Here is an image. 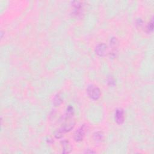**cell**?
Returning a JSON list of instances; mask_svg holds the SVG:
<instances>
[{
    "label": "cell",
    "instance_id": "obj_1",
    "mask_svg": "<svg viewBox=\"0 0 154 154\" xmlns=\"http://www.w3.org/2000/svg\"><path fill=\"white\" fill-rule=\"evenodd\" d=\"M75 122L72 121V122H69L68 124H66L60 128V129H57L54 134L55 137L56 139L62 138L65 133L70 131L73 128V127L75 126Z\"/></svg>",
    "mask_w": 154,
    "mask_h": 154
},
{
    "label": "cell",
    "instance_id": "obj_2",
    "mask_svg": "<svg viewBox=\"0 0 154 154\" xmlns=\"http://www.w3.org/2000/svg\"><path fill=\"white\" fill-rule=\"evenodd\" d=\"M87 92L89 97L93 100H98L101 96V93L100 89L94 85H89L87 89Z\"/></svg>",
    "mask_w": 154,
    "mask_h": 154
},
{
    "label": "cell",
    "instance_id": "obj_3",
    "mask_svg": "<svg viewBox=\"0 0 154 154\" xmlns=\"http://www.w3.org/2000/svg\"><path fill=\"white\" fill-rule=\"evenodd\" d=\"M87 127L86 125L81 126L78 130H77L74 134V139L76 142H81L83 140L85 134L87 132Z\"/></svg>",
    "mask_w": 154,
    "mask_h": 154
},
{
    "label": "cell",
    "instance_id": "obj_4",
    "mask_svg": "<svg viewBox=\"0 0 154 154\" xmlns=\"http://www.w3.org/2000/svg\"><path fill=\"white\" fill-rule=\"evenodd\" d=\"M110 45L111 48V51L110 52V57L112 58H115L118 54V48L119 45V42L117 38L114 37H112L110 41Z\"/></svg>",
    "mask_w": 154,
    "mask_h": 154
},
{
    "label": "cell",
    "instance_id": "obj_5",
    "mask_svg": "<svg viewBox=\"0 0 154 154\" xmlns=\"http://www.w3.org/2000/svg\"><path fill=\"white\" fill-rule=\"evenodd\" d=\"M114 120L118 124H122L124 122V111L122 108L116 110L114 114Z\"/></svg>",
    "mask_w": 154,
    "mask_h": 154
},
{
    "label": "cell",
    "instance_id": "obj_6",
    "mask_svg": "<svg viewBox=\"0 0 154 154\" xmlns=\"http://www.w3.org/2000/svg\"><path fill=\"white\" fill-rule=\"evenodd\" d=\"M107 46L104 43L98 44L95 48V52L100 57L104 56L107 53Z\"/></svg>",
    "mask_w": 154,
    "mask_h": 154
},
{
    "label": "cell",
    "instance_id": "obj_7",
    "mask_svg": "<svg viewBox=\"0 0 154 154\" xmlns=\"http://www.w3.org/2000/svg\"><path fill=\"white\" fill-rule=\"evenodd\" d=\"M62 147H63V153H69L71 152L72 150V146L70 142L68 140H63L62 142Z\"/></svg>",
    "mask_w": 154,
    "mask_h": 154
},
{
    "label": "cell",
    "instance_id": "obj_8",
    "mask_svg": "<svg viewBox=\"0 0 154 154\" xmlns=\"http://www.w3.org/2000/svg\"><path fill=\"white\" fill-rule=\"evenodd\" d=\"M73 7H74V14L76 16H78L82 12V5L80 1H73L72 3Z\"/></svg>",
    "mask_w": 154,
    "mask_h": 154
},
{
    "label": "cell",
    "instance_id": "obj_9",
    "mask_svg": "<svg viewBox=\"0 0 154 154\" xmlns=\"http://www.w3.org/2000/svg\"><path fill=\"white\" fill-rule=\"evenodd\" d=\"M63 99L62 98V95L61 94V93H57L55 98H54V100H53V104L55 107H58L62 103H63Z\"/></svg>",
    "mask_w": 154,
    "mask_h": 154
},
{
    "label": "cell",
    "instance_id": "obj_10",
    "mask_svg": "<svg viewBox=\"0 0 154 154\" xmlns=\"http://www.w3.org/2000/svg\"><path fill=\"white\" fill-rule=\"evenodd\" d=\"M93 138L96 142H102L104 139V134L102 131L96 132L93 134Z\"/></svg>",
    "mask_w": 154,
    "mask_h": 154
},
{
    "label": "cell",
    "instance_id": "obj_11",
    "mask_svg": "<svg viewBox=\"0 0 154 154\" xmlns=\"http://www.w3.org/2000/svg\"><path fill=\"white\" fill-rule=\"evenodd\" d=\"M74 114V111H73V108L71 105H69L67 108L66 110V119H69L73 116V115Z\"/></svg>",
    "mask_w": 154,
    "mask_h": 154
},
{
    "label": "cell",
    "instance_id": "obj_12",
    "mask_svg": "<svg viewBox=\"0 0 154 154\" xmlns=\"http://www.w3.org/2000/svg\"><path fill=\"white\" fill-rule=\"evenodd\" d=\"M153 20L152 19L150 23H149L147 25V30L149 33V32H151V31H153Z\"/></svg>",
    "mask_w": 154,
    "mask_h": 154
},
{
    "label": "cell",
    "instance_id": "obj_13",
    "mask_svg": "<svg viewBox=\"0 0 154 154\" xmlns=\"http://www.w3.org/2000/svg\"><path fill=\"white\" fill-rule=\"evenodd\" d=\"M108 83L110 86H114V85H115V80H114V79L113 78V77H110L108 80Z\"/></svg>",
    "mask_w": 154,
    "mask_h": 154
},
{
    "label": "cell",
    "instance_id": "obj_14",
    "mask_svg": "<svg viewBox=\"0 0 154 154\" xmlns=\"http://www.w3.org/2000/svg\"><path fill=\"white\" fill-rule=\"evenodd\" d=\"M86 153H95V152L92 151V150H87V151L86 152Z\"/></svg>",
    "mask_w": 154,
    "mask_h": 154
}]
</instances>
